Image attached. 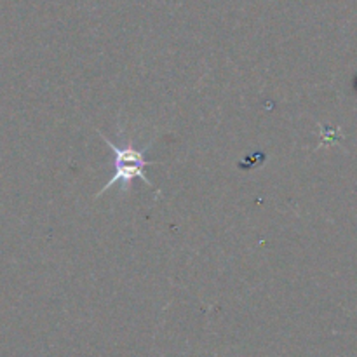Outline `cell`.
I'll list each match as a JSON object with an SVG mask.
<instances>
[{"mask_svg": "<svg viewBox=\"0 0 357 357\" xmlns=\"http://www.w3.org/2000/svg\"><path fill=\"white\" fill-rule=\"evenodd\" d=\"M100 135H101V138H103V142L108 145V149L114 152L115 173H114V176H112L110 180L103 185V188L98 192L96 197H101V195H103L108 188L114 187V185H117V183L122 185V190L129 192V188H131L132 181H135L136 178H139L142 181H145L149 187H153V183L145 176V171L143 169H145L146 166H150V164H157V162H150V160L145 159V150L136 149L132 139H128L124 145L119 146V145H115L114 142H110V139H108V136H105L101 131H100Z\"/></svg>", "mask_w": 357, "mask_h": 357, "instance_id": "1", "label": "cell"}]
</instances>
